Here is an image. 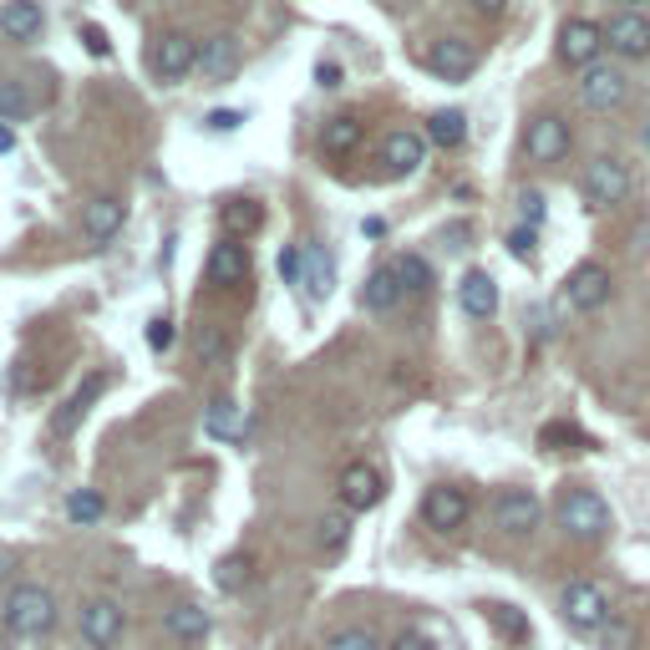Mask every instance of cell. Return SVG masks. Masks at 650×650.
Wrapping results in <instances>:
<instances>
[{"mask_svg":"<svg viewBox=\"0 0 650 650\" xmlns=\"http://www.w3.org/2000/svg\"><path fill=\"white\" fill-rule=\"evenodd\" d=\"M518 213H524V224H539V219H544V194H533V188H529V194H518Z\"/></svg>","mask_w":650,"mask_h":650,"instance_id":"obj_41","label":"cell"},{"mask_svg":"<svg viewBox=\"0 0 650 650\" xmlns=\"http://www.w3.org/2000/svg\"><path fill=\"white\" fill-rule=\"evenodd\" d=\"M427 137H432L438 147H463L467 118L458 112V107H442V112H432V118H427Z\"/></svg>","mask_w":650,"mask_h":650,"instance_id":"obj_28","label":"cell"},{"mask_svg":"<svg viewBox=\"0 0 650 650\" xmlns=\"http://www.w3.org/2000/svg\"><path fill=\"white\" fill-rule=\"evenodd\" d=\"M213 584H219V590H229V595H234V590H244V584H250V559H240V554L219 559V570H213Z\"/></svg>","mask_w":650,"mask_h":650,"instance_id":"obj_34","label":"cell"},{"mask_svg":"<svg viewBox=\"0 0 650 650\" xmlns=\"http://www.w3.org/2000/svg\"><path fill=\"white\" fill-rule=\"evenodd\" d=\"M11 147H15V133L5 128V122H0V153H11Z\"/></svg>","mask_w":650,"mask_h":650,"instance_id":"obj_48","label":"cell"},{"mask_svg":"<svg viewBox=\"0 0 650 650\" xmlns=\"http://www.w3.org/2000/svg\"><path fill=\"white\" fill-rule=\"evenodd\" d=\"M173 335H178V331H173V320H168V316H153V320H147V345H153V351H168Z\"/></svg>","mask_w":650,"mask_h":650,"instance_id":"obj_40","label":"cell"},{"mask_svg":"<svg viewBox=\"0 0 650 650\" xmlns=\"http://www.w3.org/2000/svg\"><path fill=\"white\" fill-rule=\"evenodd\" d=\"M458 306L473 320H488L493 310H498V285H493L488 269H467L463 285H458Z\"/></svg>","mask_w":650,"mask_h":650,"instance_id":"obj_19","label":"cell"},{"mask_svg":"<svg viewBox=\"0 0 650 650\" xmlns=\"http://www.w3.org/2000/svg\"><path fill=\"white\" fill-rule=\"evenodd\" d=\"M467 5H473L478 15H488V21H493V15H504V11H508V0H467Z\"/></svg>","mask_w":650,"mask_h":650,"instance_id":"obj_47","label":"cell"},{"mask_svg":"<svg viewBox=\"0 0 650 650\" xmlns=\"http://www.w3.org/2000/svg\"><path fill=\"white\" fill-rule=\"evenodd\" d=\"M194 351H199L203 366H219V361L229 356V335H224V326H199V335H194Z\"/></svg>","mask_w":650,"mask_h":650,"instance_id":"obj_32","label":"cell"},{"mask_svg":"<svg viewBox=\"0 0 650 650\" xmlns=\"http://www.w3.org/2000/svg\"><path fill=\"white\" fill-rule=\"evenodd\" d=\"M427 67L438 71L442 81H467L478 71V52H473V41H463V36H442V41H432Z\"/></svg>","mask_w":650,"mask_h":650,"instance_id":"obj_10","label":"cell"},{"mask_svg":"<svg viewBox=\"0 0 650 650\" xmlns=\"http://www.w3.org/2000/svg\"><path fill=\"white\" fill-rule=\"evenodd\" d=\"M559 524H564L574 539H605V529H610V504H605L595 488H570L564 504H559Z\"/></svg>","mask_w":650,"mask_h":650,"instance_id":"obj_2","label":"cell"},{"mask_svg":"<svg viewBox=\"0 0 650 650\" xmlns=\"http://www.w3.org/2000/svg\"><path fill=\"white\" fill-rule=\"evenodd\" d=\"M584 199L595 209H615V203L630 199V168L620 158H595L584 173Z\"/></svg>","mask_w":650,"mask_h":650,"instance_id":"obj_5","label":"cell"},{"mask_svg":"<svg viewBox=\"0 0 650 650\" xmlns=\"http://www.w3.org/2000/svg\"><path fill=\"white\" fill-rule=\"evenodd\" d=\"M488 620L504 630L508 640H529V620L514 610V605H488Z\"/></svg>","mask_w":650,"mask_h":650,"instance_id":"obj_35","label":"cell"},{"mask_svg":"<svg viewBox=\"0 0 650 650\" xmlns=\"http://www.w3.org/2000/svg\"><path fill=\"white\" fill-rule=\"evenodd\" d=\"M122 219H128V203L102 194V199H92L87 209H81V234H87L92 244H107L122 229Z\"/></svg>","mask_w":650,"mask_h":650,"instance_id":"obj_17","label":"cell"},{"mask_svg":"<svg viewBox=\"0 0 650 650\" xmlns=\"http://www.w3.org/2000/svg\"><path fill=\"white\" fill-rule=\"evenodd\" d=\"M539 442H544V448H554V442H570V452L590 448V438H584V432H574V427H564V422L544 427V432H539Z\"/></svg>","mask_w":650,"mask_h":650,"instance_id":"obj_36","label":"cell"},{"mask_svg":"<svg viewBox=\"0 0 650 650\" xmlns=\"http://www.w3.org/2000/svg\"><path fill=\"white\" fill-rule=\"evenodd\" d=\"M646 147H650V122H646Z\"/></svg>","mask_w":650,"mask_h":650,"instance_id":"obj_49","label":"cell"},{"mask_svg":"<svg viewBox=\"0 0 650 650\" xmlns=\"http://www.w3.org/2000/svg\"><path fill=\"white\" fill-rule=\"evenodd\" d=\"M401 279H397V265H382V269H372V279H366V290H361V306L366 310H397L401 306Z\"/></svg>","mask_w":650,"mask_h":650,"instance_id":"obj_25","label":"cell"},{"mask_svg":"<svg viewBox=\"0 0 650 650\" xmlns=\"http://www.w3.org/2000/svg\"><path fill=\"white\" fill-rule=\"evenodd\" d=\"M102 493H92V488H77V493H67V518L71 524H97L102 518Z\"/></svg>","mask_w":650,"mask_h":650,"instance_id":"obj_33","label":"cell"},{"mask_svg":"<svg viewBox=\"0 0 650 650\" xmlns=\"http://www.w3.org/2000/svg\"><path fill=\"white\" fill-rule=\"evenodd\" d=\"M5 625H11V636H21V640L46 636V630L56 625L52 590H41V584H15L11 595H5Z\"/></svg>","mask_w":650,"mask_h":650,"instance_id":"obj_1","label":"cell"},{"mask_svg":"<svg viewBox=\"0 0 650 650\" xmlns=\"http://www.w3.org/2000/svg\"><path fill=\"white\" fill-rule=\"evenodd\" d=\"M345 529H351V524H345V514L320 518V544H326V549H341V544H345Z\"/></svg>","mask_w":650,"mask_h":650,"instance_id":"obj_39","label":"cell"},{"mask_svg":"<svg viewBox=\"0 0 650 650\" xmlns=\"http://www.w3.org/2000/svg\"><path fill=\"white\" fill-rule=\"evenodd\" d=\"M636 5H640V0H630V11H636Z\"/></svg>","mask_w":650,"mask_h":650,"instance_id":"obj_50","label":"cell"},{"mask_svg":"<svg viewBox=\"0 0 650 650\" xmlns=\"http://www.w3.org/2000/svg\"><path fill=\"white\" fill-rule=\"evenodd\" d=\"M102 392H107V376H102V372L87 376V386H77V392L67 397V407H62V411L52 417V432H56V438H71V432H77V422L87 417V407H92V401L102 397Z\"/></svg>","mask_w":650,"mask_h":650,"instance_id":"obj_21","label":"cell"},{"mask_svg":"<svg viewBox=\"0 0 650 650\" xmlns=\"http://www.w3.org/2000/svg\"><path fill=\"white\" fill-rule=\"evenodd\" d=\"M31 107H36V97H31L26 81L0 77V122H5V128H11V122H26Z\"/></svg>","mask_w":650,"mask_h":650,"instance_id":"obj_27","label":"cell"},{"mask_svg":"<svg viewBox=\"0 0 650 650\" xmlns=\"http://www.w3.org/2000/svg\"><path fill=\"white\" fill-rule=\"evenodd\" d=\"M41 26H46L41 0H5V5H0V31L11 41H36Z\"/></svg>","mask_w":650,"mask_h":650,"instance_id":"obj_20","label":"cell"},{"mask_svg":"<svg viewBox=\"0 0 650 650\" xmlns=\"http://www.w3.org/2000/svg\"><path fill=\"white\" fill-rule=\"evenodd\" d=\"M392 650H432V640L417 636V630H401V636L392 640Z\"/></svg>","mask_w":650,"mask_h":650,"instance_id":"obj_43","label":"cell"},{"mask_svg":"<svg viewBox=\"0 0 650 650\" xmlns=\"http://www.w3.org/2000/svg\"><path fill=\"white\" fill-rule=\"evenodd\" d=\"M392 265H397V279H401V290H407V295H427V290H432V265H427L422 254H397Z\"/></svg>","mask_w":650,"mask_h":650,"instance_id":"obj_30","label":"cell"},{"mask_svg":"<svg viewBox=\"0 0 650 650\" xmlns=\"http://www.w3.org/2000/svg\"><path fill=\"white\" fill-rule=\"evenodd\" d=\"M194 67H199V41L184 36V31H168V36H158V46H153V71H158L163 81L188 77Z\"/></svg>","mask_w":650,"mask_h":650,"instance_id":"obj_11","label":"cell"},{"mask_svg":"<svg viewBox=\"0 0 650 650\" xmlns=\"http://www.w3.org/2000/svg\"><path fill=\"white\" fill-rule=\"evenodd\" d=\"M605 46H610L615 56H625V62H640V56H650V15L646 11H620L605 21Z\"/></svg>","mask_w":650,"mask_h":650,"instance_id":"obj_6","label":"cell"},{"mask_svg":"<svg viewBox=\"0 0 650 650\" xmlns=\"http://www.w3.org/2000/svg\"><path fill=\"white\" fill-rule=\"evenodd\" d=\"M539 518H544V508H539V498H533L529 488H508V493H498V504H493V524L504 533H514V539L539 529Z\"/></svg>","mask_w":650,"mask_h":650,"instance_id":"obj_8","label":"cell"},{"mask_svg":"<svg viewBox=\"0 0 650 650\" xmlns=\"http://www.w3.org/2000/svg\"><path fill=\"white\" fill-rule=\"evenodd\" d=\"M508 244H514L518 260H529V254H533V229H514V234H508Z\"/></svg>","mask_w":650,"mask_h":650,"instance_id":"obj_44","label":"cell"},{"mask_svg":"<svg viewBox=\"0 0 650 650\" xmlns=\"http://www.w3.org/2000/svg\"><path fill=\"white\" fill-rule=\"evenodd\" d=\"M300 285H306V300H326V295L335 290V265H331V254L306 250V275H300Z\"/></svg>","mask_w":650,"mask_h":650,"instance_id":"obj_26","label":"cell"},{"mask_svg":"<svg viewBox=\"0 0 650 650\" xmlns=\"http://www.w3.org/2000/svg\"><path fill=\"white\" fill-rule=\"evenodd\" d=\"M361 133H366V122H361L356 112H341V118H331L326 128H320V147H326V158H345V153H356Z\"/></svg>","mask_w":650,"mask_h":650,"instance_id":"obj_24","label":"cell"},{"mask_svg":"<svg viewBox=\"0 0 650 650\" xmlns=\"http://www.w3.org/2000/svg\"><path fill=\"white\" fill-rule=\"evenodd\" d=\"M382 493H386V483H382V473H376L372 463H351L341 473V504L351 508V514L376 508V504H382Z\"/></svg>","mask_w":650,"mask_h":650,"instance_id":"obj_14","label":"cell"},{"mask_svg":"<svg viewBox=\"0 0 650 650\" xmlns=\"http://www.w3.org/2000/svg\"><path fill=\"white\" fill-rule=\"evenodd\" d=\"M326 650H376V640L366 636V630H335V636L326 640Z\"/></svg>","mask_w":650,"mask_h":650,"instance_id":"obj_37","label":"cell"},{"mask_svg":"<svg viewBox=\"0 0 650 650\" xmlns=\"http://www.w3.org/2000/svg\"><path fill=\"white\" fill-rule=\"evenodd\" d=\"M209 285H219V290H234V285H244L250 279V250L244 244H234V240H224V244H213L209 250Z\"/></svg>","mask_w":650,"mask_h":650,"instance_id":"obj_15","label":"cell"},{"mask_svg":"<svg viewBox=\"0 0 650 650\" xmlns=\"http://www.w3.org/2000/svg\"><path fill=\"white\" fill-rule=\"evenodd\" d=\"M467 514H473V504H467V493H463V488H448V483L427 488V498H422L427 529L452 533V529H463V524H467Z\"/></svg>","mask_w":650,"mask_h":650,"instance_id":"obj_9","label":"cell"},{"mask_svg":"<svg viewBox=\"0 0 650 650\" xmlns=\"http://www.w3.org/2000/svg\"><path fill=\"white\" fill-rule=\"evenodd\" d=\"M422 158H427V143H422L417 133H386V143H382V163H386V173L407 178V173L422 168Z\"/></svg>","mask_w":650,"mask_h":650,"instance_id":"obj_22","label":"cell"},{"mask_svg":"<svg viewBox=\"0 0 650 650\" xmlns=\"http://www.w3.org/2000/svg\"><path fill=\"white\" fill-rule=\"evenodd\" d=\"M81 636H87L92 650L118 646V636H122V605L118 599H87V605H81Z\"/></svg>","mask_w":650,"mask_h":650,"instance_id":"obj_13","label":"cell"},{"mask_svg":"<svg viewBox=\"0 0 650 650\" xmlns=\"http://www.w3.org/2000/svg\"><path fill=\"white\" fill-rule=\"evenodd\" d=\"M163 625H168L173 640H203L209 636V610H199V605H173Z\"/></svg>","mask_w":650,"mask_h":650,"instance_id":"obj_29","label":"cell"},{"mask_svg":"<svg viewBox=\"0 0 650 650\" xmlns=\"http://www.w3.org/2000/svg\"><path fill=\"white\" fill-rule=\"evenodd\" d=\"M265 224V209L254 199H234V203H224V229L229 234H254V229Z\"/></svg>","mask_w":650,"mask_h":650,"instance_id":"obj_31","label":"cell"},{"mask_svg":"<svg viewBox=\"0 0 650 650\" xmlns=\"http://www.w3.org/2000/svg\"><path fill=\"white\" fill-rule=\"evenodd\" d=\"M199 71L209 81H229L234 71H240V41L229 36V31H219V36H209L199 46Z\"/></svg>","mask_w":650,"mask_h":650,"instance_id":"obj_18","label":"cell"},{"mask_svg":"<svg viewBox=\"0 0 650 650\" xmlns=\"http://www.w3.org/2000/svg\"><path fill=\"white\" fill-rule=\"evenodd\" d=\"M625 92H630V81H625V71L620 67H590L584 71V81H580V97H584V107L590 112H610V107H620L625 102Z\"/></svg>","mask_w":650,"mask_h":650,"instance_id":"obj_12","label":"cell"},{"mask_svg":"<svg viewBox=\"0 0 650 650\" xmlns=\"http://www.w3.org/2000/svg\"><path fill=\"white\" fill-rule=\"evenodd\" d=\"M81 36H87V52H92V56H107V36H102V26H81Z\"/></svg>","mask_w":650,"mask_h":650,"instance_id":"obj_45","label":"cell"},{"mask_svg":"<svg viewBox=\"0 0 650 650\" xmlns=\"http://www.w3.org/2000/svg\"><path fill=\"white\" fill-rule=\"evenodd\" d=\"M570 122L564 118H533L529 133H524V153H529V163H564L570 158Z\"/></svg>","mask_w":650,"mask_h":650,"instance_id":"obj_7","label":"cell"},{"mask_svg":"<svg viewBox=\"0 0 650 650\" xmlns=\"http://www.w3.org/2000/svg\"><path fill=\"white\" fill-rule=\"evenodd\" d=\"M599 52H605V26L599 21H590V15H574V21H564L559 26V62L564 67H599Z\"/></svg>","mask_w":650,"mask_h":650,"instance_id":"obj_4","label":"cell"},{"mask_svg":"<svg viewBox=\"0 0 650 650\" xmlns=\"http://www.w3.org/2000/svg\"><path fill=\"white\" fill-rule=\"evenodd\" d=\"M213 128V133H234V128H240L244 122V112H209V118H203Z\"/></svg>","mask_w":650,"mask_h":650,"instance_id":"obj_42","label":"cell"},{"mask_svg":"<svg viewBox=\"0 0 650 650\" xmlns=\"http://www.w3.org/2000/svg\"><path fill=\"white\" fill-rule=\"evenodd\" d=\"M279 275L290 279V285H300V275H306V250L285 244V250H279Z\"/></svg>","mask_w":650,"mask_h":650,"instance_id":"obj_38","label":"cell"},{"mask_svg":"<svg viewBox=\"0 0 650 650\" xmlns=\"http://www.w3.org/2000/svg\"><path fill=\"white\" fill-rule=\"evenodd\" d=\"M203 432H209V438H224V442H240L244 432H250V411H244L240 401L219 397L209 411H203Z\"/></svg>","mask_w":650,"mask_h":650,"instance_id":"obj_23","label":"cell"},{"mask_svg":"<svg viewBox=\"0 0 650 650\" xmlns=\"http://www.w3.org/2000/svg\"><path fill=\"white\" fill-rule=\"evenodd\" d=\"M559 610H564V620H570L580 636H599V630L610 625V599L590 580H574L570 590H564V599H559Z\"/></svg>","mask_w":650,"mask_h":650,"instance_id":"obj_3","label":"cell"},{"mask_svg":"<svg viewBox=\"0 0 650 650\" xmlns=\"http://www.w3.org/2000/svg\"><path fill=\"white\" fill-rule=\"evenodd\" d=\"M316 81H320V87H341V67H335V62H320Z\"/></svg>","mask_w":650,"mask_h":650,"instance_id":"obj_46","label":"cell"},{"mask_svg":"<svg viewBox=\"0 0 650 650\" xmlns=\"http://www.w3.org/2000/svg\"><path fill=\"white\" fill-rule=\"evenodd\" d=\"M564 295H570L574 310H599L605 300H610V269L605 265H580L570 275V285H564Z\"/></svg>","mask_w":650,"mask_h":650,"instance_id":"obj_16","label":"cell"}]
</instances>
